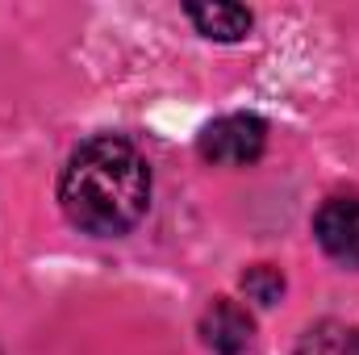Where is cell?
<instances>
[{
  "label": "cell",
  "instance_id": "cell-6",
  "mask_svg": "<svg viewBox=\"0 0 359 355\" xmlns=\"http://www.w3.org/2000/svg\"><path fill=\"white\" fill-rule=\"evenodd\" d=\"M297 355H359V326L322 322L305 330V339L297 343Z\"/></svg>",
  "mask_w": 359,
  "mask_h": 355
},
{
  "label": "cell",
  "instance_id": "cell-5",
  "mask_svg": "<svg viewBox=\"0 0 359 355\" xmlns=\"http://www.w3.org/2000/svg\"><path fill=\"white\" fill-rule=\"evenodd\" d=\"M184 13L213 42H243L251 34V8H243V4L213 0V4H184Z\"/></svg>",
  "mask_w": 359,
  "mask_h": 355
},
{
  "label": "cell",
  "instance_id": "cell-3",
  "mask_svg": "<svg viewBox=\"0 0 359 355\" xmlns=\"http://www.w3.org/2000/svg\"><path fill=\"white\" fill-rule=\"evenodd\" d=\"M313 234L334 264L359 267V196H330L313 217Z\"/></svg>",
  "mask_w": 359,
  "mask_h": 355
},
{
  "label": "cell",
  "instance_id": "cell-2",
  "mask_svg": "<svg viewBox=\"0 0 359 355\" xmlns=\"http://www.w3.org/2000/svg\"><path fill=\"white\" fill-rule=\"evenodd\" d=\"M268 147V126L264 117L255 113H230V117H217L201 130L196 138V151L205 163H217V168H247L264 155Z\"/></svg>",
  "mask_w": 359,
  "mask_h": 355
},
{
  "label": "cell",
  "instance_id": "cell-4",
  "mask_svg": "<svg viewBox=\"0 0 359 355\" xmlns=\"http://www.w3.org/2000/svg\"><path fill=\"white\" fill-rule=\"evenodd\" d=\"M251 335H255L251 314L238 301H230V297H217L205 309V318H201V339L217 355H243L251 347Z\"/></svg>",
  "mask_w": 359,
  "mask_h": 355
},
{
  "label": "cell",
  "instance_id": "cell-1",
  "mask_svg": "<svg viewBox=\"0 0 359 355\" xmlns=\"http://www.w3.org/2000/svg\"><path fill=\"white\" fill-rule=\"evenodd\" d=\"M59 205L72 226L96 239L134 230L151 205V168L117 134H96L76 147L59 176Z\"/></svg>",
  "mask_w": 359,
  "mask_h": 355
},
{
  "label": "cell",
  "instance_id": "cell-7",
  "mask_svg": "<svg viewBox=\"0 0 359 355\" xmlns=\"http://www.w3.org/2000/svg\"><path fill=\"white\" fill-rule=\"evenodd\" d=\"M243 293H247L251 301H259V305H276L280 293H284V276H280V267H271V264L247 267V272H243Z\"/></svg>",
  "mask_w": 359,
  "mask_h": 355
}]
</instances>
